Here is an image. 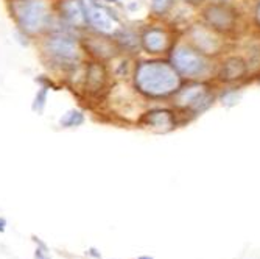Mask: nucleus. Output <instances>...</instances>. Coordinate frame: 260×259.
Listing matches in <instances>:
<instances>
[{
    "label": "nucleus",
    "instance_id": "1",
    "mask_svg": "<svg viewBox=\"0 0 260 259\" xmlns=\"http://www.w3.org/2000/svg\"><path fill=\"white\" fill-rule=\"evenodd\" d=\"M134 89L147 99L173 97L182 84V77L170 61L144 60L133 70Z\"/></svg>",
    "mask_w": 260,
    "mask_h": 259
},
{
    "label": "nucleus",
    "instance_id": "2",
    "mask_svg": "<svg viewBox=\"0 0 260 259\" xmlns=\"http://www.w3.org/2000/svg\"><path fill=\"white\" fill-rule=\"evenodd\" d=\"M39 49L47 66L59 70H75L84 53L81 39L67 30H53L42 35Z\"/></svg>",
    "mask_w": 260,
    "mask_h": 259
},
{
    "label": "nucleus",
    "instance_id": "3",
    "mask_svg": "<svg viewBox=\"0 0 260 259\" xmlns=\"http://www.w3.org/2000/svg\"><path fill=\"white\" fill-rule=\"evenodd\" d=\"M8 10L17 30L30 38L49 33L55 19L49 0H10Z\"/></svg>",
    "mask_w": 260,
    "mask_h": 259
},
{
    "label": "nucleus",
    "instance_id": "4",
    "mask_svg": "<svg viewBox=\"0 0 260 259\" xmlns=\"http://www.w3.org/2000/svg\"><path fill=\"white\" fill-rule=\"evenodd\" d=\"M170 63L182 78L188 80H201L206 75H209L212 70L207 55H204L190 44L176 45L172 50Z\"/></svg>",
    "mask_w": 260,
    "mask_h": 259
},
{
    "label": "nucleus",
    "instance_id": "5",
    "mask_svg": "<svg viewBox=\"0 0 260 259\" xmlns=\"http://www.w3.org/2000/svg\"><path fill=\"white\" fill-rule=\"evenodd\" d=\"M175 103L178 108L192 112L193 116H198L204 112L212 103H214L215 96L209 91V88L204 83H192L185 88H179V91L175 94Z\"/></svg>",
    "mask_w": 260,
    "mask_h": 259
},
{
    "label": "nucleus",
    "instance_id": "6",
    "mask_svg": "<svg viewBox=\"0 0 260 259\" xmlns=\"http://www.w3.org/2000/svg\"><path fill=\"white\" fill-rule=\"evenodd\" d=\"M86 17H87V27L95 30L100 35H112L120 23L119 17H117L111 8L100 5L95 0H83Z\"/></svg>",
    "mask_w": 260,
    "mask_h": 259
},
{
    "label": "nucleus",
    "instance_id": "7",
    "mask_svg": "<svg viewBox=\"0 0 260 259\" xmlns=\"http://www.w3.org/2000/svg\"><path fill=\"white\" fill-rule=\"evenodd\" d=\"M203 17L207 27L217 33H229L237 27V13L232 7L223 2H214L204 8Z\"/></svg>",
    "mask_w": 260,
    "mask_h": 259
},
{
    "label": "nucleus",
    "instance_id": "8",
    "mask_svg": "<svg viewBox=\"0 0 260 259\" xmlns=\"http://www.w3.org/2000/svg\"><path fill=\"white\" fill-rule=\"evenodd\" d=\"M56 14L62 25L70 30L87 28V17L83 0H59L56 5Z\"/></svg>",
    "mask_w": 260,
    "mask_h": 259
},
{
    "label": "nucleus",
    "instance_id": "9",
    "mask_svg": "<svg viewBox=\"0 0 260 259\" xmlns=\"http://www.w3.org/2000/svg\"><path fill=\"white\" fill-rule=\"evenodd\" d=\"M170 35L162 27H148L140 35V47L150 55H160L170 49Z\"/></svg>",
    "mask_w": 260,
    "mask_h": 259
},
{
    "label": "nucleus",
    "instance_id": "10",
    "mask_svg": "<svg viewBox=\"0 0 260 259\" xmlns=\"http://www.w3.org/2000/svg\"><path fill=\"white\" fill-rule=\"evenodd\" d=\"M108 84V70L103 61H89L86 64V72H84V92L90 94V96H100L105 91Z\"/></svg>",
    "mask_w": 260,
    "mask_h": 259
},
{
    "label": "nucleus",
    "instance_id": "11",
    "mask_svg": "<svg viewBox=\"0 0 260 259\" xmlns=\"http://www.w3.org/2000/svg\"><path fill=\"white\" fill-rule=\"evenodd\" d=\"M140 124L154 133H169L176 128V116L170 109L154 108L140 117Z\"/></svg>",
    "mask_w": 260,
    "mask_h": 259
},
{
    "label": "nucleus",
    "instance_id": "12",
    "mask_svg": "<svg viewBox=\"0 0 260 259\" xmlns=\"http://www.w3.org/2000/svg\"><path fill=\"white\" fill-rule=\"evenodd\" d=\"M81 44H83L84 52L99 61L111 60L119 52L115 42L112 39L105 38V35H100V33H97L95 36H86V39L81 41Z\"/></svg>",
    "mask_w": 260,
    "mask_h": 259
},
{
    "label": "nucleus",
    "instance_id": "13",
    "mask_svg": "<svg viewBox=\"0 0 260 259\" xmlns=\"http://www.w3.org/2000/svg\"><path fill=\"white\" fill-rule=\"evenodd\" d=\"M249 70V64L242 56H228L218 66L217 77L223 83H235L246 77Z\"/></svg>",
    "mask_w": 260,
    "mask_h": 259
},
{
    "label": "nucleus",
    "instance_id": "14",
    "mask_svg": "<svg viewBox=\"0 0 260 259\" xmlns=\"http://www.w3.org/2000/svg\"><path fill=\"white\" fill-rule=\"evenodd\" d=\"M215 33L217 32L212 30L210 27L209 28L204 27V25L193 27L192 32H190L193 47H197V49L200 52H203L204 55H212V53L220 52L221 42H220V39H218V36Z\"/></svg>",
    "mask_w": 260,
    "mask_h": 259
},
{
    "label": "nucleus",
    "instance_id": "15",
    "mask_svg": "<svg viewBox=\"0 0 260 259\" xmlns=\"http://www.w3.org/2000/svg\"><path fill=\"white\" fill-rule=\"evenodd\" d=\"M112 41L115 42L119 52L123 53H136L137 50H140V35H137L134 30L125 28V27H119L114 33H112Z\"/></svg>",
    "mask_w": 260,
    "mask_h": 259
},
{
    "label": "nucleus",
    "instance_id": "16",
    "mask_svg": "<svg viewBox=\"0 0 260 259\" xmlns=\"http://www.w3.org/2000/svg\"><path fill=\"white\" fill-rule=\"evenodd\" d=\"M36 83H39V89L36 92V96L33 99V103H31V109L33 112H36L38 116H41L47 106V97H49V89H50V81L49 78H44V75L38 77L36 78Z\"/></svg>",
    "mask_w": 260,
    "mask_h": 259
},
{
    "label": "nucleus",
    "instance_id": "17",
    "mask_svg": "<svg viewBox=\"0 0 260 259\" xmlns=\"http://www.w3.org/2000/svg\"><path fill=\"white\" fill-rule=\"evenodd\" d=\"M86 122V116L83 111L77 109V108H72L66 111L58 121V125L62 128V130H74V128H80L83 124Z\"/></svg>",
    "mask_w": 260,
    "mask_h": 259
},
{
    "label": "nucleus",
    "instance_id": "18",
    "mask_svg": "<svg viewBox=\"0 0 260 259\" xmlns=\"http://www.w3.org/2000/svg\"><path fill=\"white\" fill-rule=\"evenodd\" d=\"M175 5V0H150V10L154 16H165Z\"/></svg>",
    "mask_w": 260,
    "mask_h": 259
},
{
    "label": "nucleus",
    "instance_id": "19",
    "mask_svg": "<svg viewBox=\"0 0 260 259\" xmlns=\"http://www.w3.org/2000/svg\"><path fill=\"white\" fill-rule=\"evenodd\" d=\"M239 100H240V94L237 96L235 91H228L223 96V105H234V103H239Z\"/></svg>",
    "mask_w": 260,
    "mask_h": 259
},
{
    "label": "nucleus",
    "instance_id": "20",
    "mask_svg": "<svg viewBox=\"0 0 260 259\" xmlns=\"http://www.w3.org/2000/svg\"><path fill=\"white\" fill-rule=\"evenodd\" d=\"M49 248H42V247H36L35 250V259H50L49 256Z\"/></svg>",
    "mask_w": 260,
    "mask_h": 259
},
{
    "label": "nucleus",
    "instance_id": "21",
    "mask_svg": "<svg viewBox=\"0 0 260 259\" xmlns=\"http://www.w3.org/2000/svg\"><path fill=\"white\" fill-rule=\"evenodd\" d=\"M87 254H89V256H92V257H95V259H102V253H100L95 247L87 248Z\"/></svg>",
    "mask_w": 260,
    "mask_h": 259
},
{
    "label": "nucleus",
    "instance_id": "22",
    "mask_svg": "<svg viewBox=\"0 0 260 259\" xmlns=\"http://www.w3.org/2000/svg\"><path fill=\"white\" fill-rule=\"evenodd\" d=\"M184 4H187V5H193V7H198V5H201L204 0H182Z\"/></svg>",
    "mask_w": 260,
    "mask_h": 259
},
{
    "label": "nucleus",
    "instance_id": "23",
    "mask_svg": "<svg viewBox=\"0 0 260 259\" xmlns=\"http://www.w3.org/2000/svg\"><path fill=\"white\" fill-rule=\"evenodd\" d=\"M5 229H7V219L0 217V233H5Z\"/></svg>",
    "mask_w": 260,
    "mask_h": 259
},
{
    "label": "nucleus",
    "instance_id": "24",
    "mask_svg": "<svg viewBox=\"0 0 260 259\" xmlns=\"http://www.w3.org/2000/svg\"><path fill=\"white\" fill-rule=\"evenodd\" d=\"M255 20H257V23L260 25V2H258V5L255 8Z\"/></svg>",
    "mask_w": 260,
    "mask_h": 259
},
{
    "label": "nucleus",
    "instance_id": "25",
    "mask_svg": "<svg viewBox=\"0 0 260 259\" xmlns=\"http://www.w3.org/2000/svg\"><path fill=\"white\" fill-rule=\"evenodd\" d=\"M137 259H154L153 256H148V254H145V256H139Z\"/></svg>",
    "mask_w": 260,
    "mask_h": 259
},
{
    "label": "nucleus",
    "instance_id": "26",
    "mask_svg": "<svg viewBox=\"0 0 260 259\" xmlns=\"http://www.w3.org/2000/svg\"><path fill=\"white\" fill-rule=\"evenodd\" d=\"M106 4H115V2H119V0H105Z\"/></svg>",
    "mask_w": 260,
    "mask_h": 259
}]
</instances>
